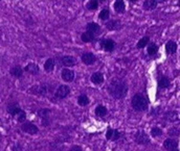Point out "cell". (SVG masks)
I'll return each instance as SVG.
<instances>
[{"instance_id":"cell-1","label":"cell","mask_w":180,"mask_h":151,"mask_svg":"<svg viewBox=\"0 0 180 151\" xmlns=\"http://www.w3.org/2000/svg\"><path fill=\"white\" fill-rule=\"evenodd\" d=\"M108 91L111 96H113L116 99H122L128 93V87H127L126 82L122 79L118 78H114L110 81L109 87H108Z\"/></svg>"},{"instance_id":"cell-2","label":"cell","mask_w":180,"mask_h":151,"mask_svg":"<svg viewBox=\"0 0 180 151\" xmlns=\"http://www.w3.org/2000/svg\"><path fill=\"white\" fill-rule=\"evenodd\" d=\"M132 107L134 108L137 112H141V110H146L148 108V101L145 98V96H143L141 94H136L133 96L132 101Z\"/></svg>"},{"instance_id":"cell-3","label":"cell","mask_w":180,"mask_h":151,"mask_svg":"<svg viewBox=\"0 0 180 151\" xmlns=\"http://www.w3.org/2000/svg\"><path fill=\"white\" fill-rule=\"evenodd\" d=\"M99 45L107 52H112L114 50V48H115V42L111 39H104L99 42Z\"/></svg>"},{"instance_id":"cell-4","label":"cell","mask_w":180,"mask_h":151,"mask_svg":"<svg viewBox=\"0 0 180 151\" xmlns=\"http://www.w3.org/2000/svg\"><path fill=\"white\" fill-rule=\"evenodd\" d=\"M69 93H70V89H69V87L66 86V84H63V86H60L58 89H57L56 97L57 98H60V99H64L68 96Z\"/></svg>"},{"instance_id":"cell-5","label":"cell","mask_w":180,"mask_h":151,"mask_svg":"<svg viewBox=\"0 0 180 151\" xmlns=\"http://www.w3.org/2000/svg\"><path fill=\"white\" fill-rule=\"evenodd\" d=\"M21 129H22L24 132L29 133V135H36V133H38V131H39V128H38L35 124H33V123L31 122L23 123L22 126H21Z\"/></svg>"},{"instance_id":"cell-6","label":"cell","mask_w":180,"mask_h":151,"mask_svg":"<svg viewBox=\"0 0 180 151\" xmlns=\"http://www.w3.org/2000/svg\"><path fill=\"white\" fill-rule=\"evenodd\" d=\"M135 141L136 143L141 144V145H145V144L150 143V138L148 137V135L143 130H139L135 133Z\"/></svg>"},{"instance_id":"cell-7","label":"cell","mask_w":180,"mask_h":151,"mask_svg":"<svg viewBox=\"0 0 180 151\" xmlns=\"http://www.w3.org/2000/svg\"><path fill=\"white\" fill-rule=\"evenodd\" d=\"M81 59L85 65L90 66V65H93V64L96 61V56H95L92 52H85L82 54Z\"/></svg>"},{"instance_id":"cell-8","label":"cell","mask_w":180,"mask_h":151,"mask_svg":"<svg viewBox=\"0 0 180 151\" xmlns=\"http://www.w3.org/2000/svg\"><path fill=\"white\" fill-rule=\"evenodd\" d=\"M61 76H62V79L66 82H71L73 79H75V72L71 69H63L62 73H61Z\"/></svg>"},{"instance_id":"cell-9","label":"cell","mask_w":180,"mask_h":151,"mask_svg":"<svg viewBox=\"0 0 180 151\" xmlns=\"http://www.w3.org/2000/svg\"><path fill=\"white\" fill-rule=\"evenodd\" d=\"M60 63L64 67H72L75 65V58L71 55H65L60 58Z\"/></svg>"},{"instance_id":"cell-10","label":"cell","mask_w":180,"mask_h":151,"mask_svg":"<svg viewBox=\"0 0 180 151\" xmlns=\"http://www.w3.org/2000/svg\"><path fill=\"white\" fill-rule=\"evenodd\" d=\"M120 131L116 130V129H112V128H109L106 132V138L107 140L109 141H117L120 139Z\"/></svg>"},{"instance_id":"cell-11","label":"cell","mask_w":180,"mask_h":151,"mask_svg":"<svg viewBox=\"0 0 180 151\" xmlns=\"http://www.w3.org/2000/svg\"><path fill=\"white\" fill-rule=\"evenodd\" d=\"M86 29H87L88 33H90L95 36L96 33H99V31H101V26L95 22H90L86 25Z\"/></svg>"},{"instance_id":"cell-12","label":"cell","mask_w":180,"mask_h":151,"mask_svg":"<svg viewBox=\"0 0 180 151\" xmlns=\"http://www.w3.org/2000/svg\"><path fill=\"white\" fill-rule=\"evenodd\" d=\"M91 82L94 84H101L104 82V75L103 73H101V72H95V73H93L92 75H91Z\"/></svg>"},{"instance_id":"cell-13","label":"cell","mask_w":180,"mask_h":151,"mask_svg":"<svg viewBox=\"0 0 180 151\" xmlns=\"http://www.w3.org/2000/svg\"><path fill=\"white\" fill-rule=\"evenodd\" d=\"M25 71L28 72V73L33 74V75H36V74H38L40 72V68L39 66L37 65V64H34V63H29L26 65V67H25Z\"/></svg>"},{"instance_id":"cell-14","label":"cell","mask_w":180,"mask_h":151,"mask_svg":"<svg viewBox=\"0 0 180 151\" xmlns=\"http://www.w3.org/2000/svg\"><path fill=\"white\" fill-rule=\"evenodd\" d=\"M164 148H166V149L172 151V150L176 149L177 146H178V143H177V142L175 141V140H173V139H167L166 141L164 142Z\"/></svg>"},{"instance_id":"cell-15","label":"cell","mask_w":180,"mask_h":151,"mask_svg":"<svg viewBox=\"0 0 180 151\" xmlns=\"http://www.w3.org/2000/svg\"><path fill=\"white\" fill-rule=\"evenodd\" d=\"M106 27L109 30H116L120 27V22L118 20H109L106 22Z\"/></svg>"},{"instance_id":"cell-16","label":"cell","mask_w":180,"mask_h":151,"mask_svg":"<svg viewBox=\"0 0 180 151\" xmlns=\"http://www.w3.org/2000/svg\"><path fill=\"white\" fill-rule=\"evenodd\" d=\"M166 50L169 54H174L177 51V43L175 41H169L168 43L166 44Z\"/></svg>"},{"instance_id":"cell-17","label":"cell","mask_w":180,"mask_h":151,"mask_svg":"<svg viewBox=\"0 0 180 151\" xmlns=\"http://www.w3.org/2000/svg\"><path fill=\"white\" fill-rule=\"evenodd\" d=\"M114 10L117 14H122L126 10V4H125L124 1L122 0H117V1L114 2V5H113Z\"/></svg>"},{"instance_id":"cell-18","label":"cell","mask_w":180,"mask_h":151,"mask_svg":"<svg viewBox=\"0 0 180 151\" xmlns=\"http://www.w3.org/2000/svg\"><path fill=\"white\" fill-rule=\"evenodd\" d=\"M157 4L158 2L155 1V0H148V1L143 2V8L146 10H155L157 7Z\"/></svg>"},{"instance_id":"cell-19","label":"cell","mask_w":180,"mask_h":151,"mask_svg":"<svg viewBox=\"0 0 180 151\" xmlns=\"http://www.w3.org/2000/svg\"><path fill=\"white\" fill-rule=\"evenodd\" d=\"M55 65H56L55 59L54 58H48L47 61L44 63V70H45L46 72H52L55 69Z\"/></svg>"},{"instance_id":"cell-20","label":"cell","mask_w":180,"mask_h":151,"mask_svg":"<svg viewBox=\"0 0 180 151\" xmlns=\"http://www.w3.org/2000/svg\"><path fill=\"white\" fill-rule=\"evenodd\" d=\"M10 73L12 74L13 76H15V77H21L23 74V69L20 66H15V67H13L12 69L10 70Z\"/></svg>"},{"instance_id":"cell-21","label":"cell","mask_w":180,"mask_h":151,"mask_svg":"<svg viewBox=\"0 0 180 151\" xmlns=\"http://www.w3.org/2000/svg\"><path fill=\"white\" fill-rule=\"evenodd\" d=\"M95 36L92 35V33H88V31H85L81 35V40L84 42V43H89V42H92L94 40Z\"/></svg>"},{"instance_id":"cell-22","label":"cell","mask_w":180,"mask_h":151,"mask_svg":"<svg viewBox=\"0 0 180 151\" xmlns=\"http://www.w3.org/2000/svg\"><path fill=\"white\" fill-rule=\"evenodd\" d=\"M108 113L107 108H106V106L104 105H97L96 107H95V115H96L97 117H104L106 116Z\"/></svg>"},{"instance_id":"cell-23","label":"cell","mask_w":180,"mask_h":151,"mask_svg":"<svg viewBox=\"0 0 180 151\" xmlns=\"http://www.w3.org/2000/svg\"><path fill=\"white\" fill-rule=\"evenodd\" d=\"M164 118L167 120L171 121V122H175V121L178 120V114L176 112H168L164 115Z\"/></svg>"},{"instance_id":"cell-24","label":"cell","mask_w":180,"mask_h":151,"mask_svg":"<svg viewBox=\"0 0 180 151\" xmlns=\"http://www.w3.org/2000/svg\"><path fill=\"white\" fill-rule=\"evenodd\" d=\"M89 98H88V96H86V95H80L79 98H78V103H79V105L81 106H86L89 104Z\"/></svg>"},{"instance_id":"cell-25","label":"cell","mask_w":180,"mask_h":151,"mask_svg":"<svg viewBox=\"0 0 180 151\" xmlns=\"http://www.w3.org/2000/svg\"><path fill=\"white\" fill-rule=\"evenodd\" d=\"M109 17H110V10H109V8H107V7L103 8V10H101V13H99V18L103 21L108 20Z\"/></svg>"},{"instance_id":"cell-26","label":"cell","mask_w":180,"mask_h":151,"mask_svg":"<svg viewBox=\"0 0 180 151\" xmlns=\"http://www.w3.org/2000/svg\"><path fill=\"white\" fill-rule=\"evenodd\" d=\"M21 110H21L19 106H17L16 104H12V105L7 107V112L10 113L12 116H16V115H18Z\"/></svg>"},{"instance_id":"cell-27","label":"cell","mask_w":180,"mask_h":151,"mask_svg":"<svg viewBox=\"0 0 180 151\" xmlns=\"http://www.w3.org/2000/svg\"><path fill=\"white\" fill-rule=\"evenodd\" d=\"M170 86V79L168 77H161L158 80V87L161 89H166Z\"/></svg>"},{"instance_id":"cell-28","label":"cell","mask_w":180,"mask_h":151,"mask_svg":"<svg viewBox=\"0 0 180 151\" xmlns=\"http://www.w3.org/2000/svg\"><path fill=\"white\" fill-rule=\"evenodd\" d=\"M157 52H158V46L154 43L150 44L149 47H148V54H149L150 56H154Z\"/></svg>"},{"instance_id":"cell-29","label":"cell","mask_w":180,"mask_h":151,"mask_svg":"<svg viewBox=\"0 0 180 151\" xmlns=\"http://www.w3.org/2000/svg\"><path fill=\"white\" fill-rule=\"evenodd\" d=\"M149 41H150V38L149 37L141 38V39L138 41V43H137V48H139V49H141V48H145L146 46L149 44Z\"/></svg>"},{"instance_id":"cell-30","label":"cell","mask_w":180,"mask_h":151,"mask_svg":"<svg viewBox=\"0 0 180 151\" xmlns=\"http://www.w3.org/2000/svg\"><path fill=\"white\" fill-rule=\"evenodd\" d=\"M86 7L89 10H95L97 7H99V2L95 1V0H92V1H89L87 4H86Z\"/></svg>"},{"instance_id":"cell-31","label":"cell","mask_w":180,"mask_h":151,"mask_svg":"<svg viewBox=\"0 0 180 151\" xmlns=\"http://www.w3.org/2000/svg\"><path fill=\"white\" fill-rule=\"evenodd\" d=\"M151 135L153 138L160 137V135H162V130L159 127H153V128L151 129Z\"/></svg>"},{"instance_id":"cell-32","label":"cell","mask_w":180,"mask_h":151,"mask_svg":"<svg viewBox=\"0 0 180 151\" xmlns=\"http://www.w3.org/2000/svg\"><path fill=\"white\" fill-rule=\"evenodd\" d=\"M25 119H26V114H25L23 110H21V112L17 115V120H18L19 122H24Z\"/></svg>"},{"instance_id":"cell-33","label":"cell","mask_w":180,"mask_h":151,"mask_svg":"<svg viewBox=\"0 0 180 151\" xmlns=\"http://www.w3.org/2000/svg\"><path fill=\"white\" fill-rule=\"evenodd\" d=\"M48 114H49V110H48V108H45V110H40L39 113H38V115H39L40 117H42V118L46 117Z\"/></svg>"},{"instance_id":"cell-34","label":"cell","mask_w":180,"mask_h":151,"mask_svg":"<svg viewBox=\"0 0 180 151\" xmlns=\"http://www.w3.org/2000/svg\"><path fill=\"white\" fill-rule=\"evenodd\" d=\"M169 135H179V129L178 128H172L169 130Z\"/></svg>"},{"instance_id":"cell-35","label":"cell","mask_w":180,"mask_h":151,"mask_svg":"<svg viewBox=\"0 0 180 151\" xmlns=\"http://www.w3.org/2000/svg\"><path fill=\"white\" fill-rule=\"evenodd\" d=\"M69 151H83V149H82L80 146H73V147L71 148Z\"/></svg>"},{"instance_id":"cell-36","label":"cell","mask_w":180,"mask_h":151,"mask_svg":"<svg viewBox=\"0 0 180 151\" xmlns=\"http://www.w3.org/2000/svg\"><path fill=\"white\" fill-rule=\"evenodd\" d=\"M172 151H179V150H177V149H174V150H172Z\"/></svg>"}]
</instances>
